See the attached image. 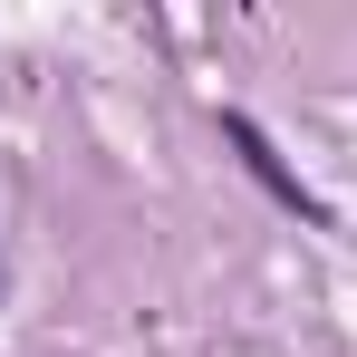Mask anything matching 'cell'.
<instances>
[{"instance_id":"2","label":"cell","mask_w":357,"mask_h":357,"mask_svg":"<svg viewBox=\"0 0 357 357\" xmlns=\"http://www.w3.org/2000/svg\"><path fill=\"white\" fill-rule=\"evenodd\" d=\"M0 299H10V271H0Z\"/></svg>"},{"instance_id":"1","label":"cell","mask_w":357,"mask_h":357,"mask_svg":"<svg viewBox=\"0 0 357 357\" xmlns=\"http://www.w3.org/2000/svg\"><path fill=\"white\" fill-rule=\"evenodd\" d=\"M222 135H232V145H241V165H251V174H261V193H271V203H290L299 222H328V203H319V193H309V183H299L290 165H280V145H271V135H261V126L241 116V107H232V116H222Z\"/></svg>"}]
</instances>
